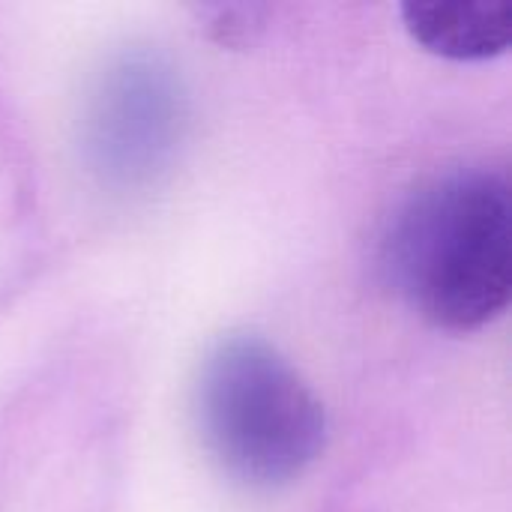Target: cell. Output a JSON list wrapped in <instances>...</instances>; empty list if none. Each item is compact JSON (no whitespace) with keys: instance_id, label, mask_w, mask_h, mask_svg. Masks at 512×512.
I'll return each instance as SVG.
<instances>
[{"instance_id":"277c9868","label":"cell","mask_w":512,"mask_h":512,"mask_svg":"<svg viewBox=\"0 0 512 512\" xmlns=\"http://www.w3.org/2000/svg\"><path fill=\"white\" fill-rule=\"evenodd\" d=\"M402 18L414 42L447 60H489L512 45L510 0H408Z\"/></svg>"},{"instance_id":"6da1fadb","label":"cell","mask_w":512,"mask_h":512,"mask_svg":"<svg viewBox=\"0 0 512 512\" xmlns=\"http://www.w3.org/2000/svg\"><path fill=\"white\" fill-rule=\"evenodd\" d=\"M384 267L429 324L468 333L512 294V189L504 168L468 165L423 183L396 213Z\"/></svg>"},{"instance_id":"3957f363","label":"cell","mask_w":512,"mask_h":512,"mask_svg":"<svg viewBox=\"0 0 512 512\" xmlns=\"http://www.w3.org/2000/svg\"><path fill=\"white\" fill-rule=\"evenodd\" d=\"M189 99L177 69L147 48H129L96 72L81 105V156L117 192L159 183L186 138Z\"/></svg>"},{"instance_id":"7a4b0ae2","label":"cell","mask_w":512,"mask_h":512,"mask_svg":"<svg viewBox=\"0 0 512 512\" xmlns=\"http://www.w3.org/2000/svg\"><path fill=\"white\" fill-rule=\"evenodd\" d=\"M192 414L219 471L249 489L303 477L327 444V414L303 375L261 336H222L201 360Z\"/></svg>"}]
</instances>
